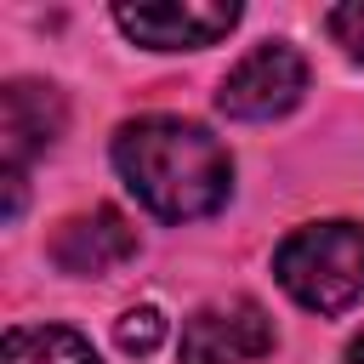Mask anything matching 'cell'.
Segmentation results:
<instances>
[{
	"instance_id": "1",
	"label": "cell",
	"mask_w": 364,
	"mask_h": 364,
	"mask_svg": "<svg viewBox=\"0 0 364 364\" xmlns=\"http://www.w3.org/2000/svg\"><path fill=\"white\" fill-rule=\"evenodd\" d=\"M114 165L125 176V188L165 222H193L228 205L233 193V159L228 148L176 114H148L119 125L114 136Z\"/></svg>"
},
{
	"instance_id": "2",
	"label": "cell",
	"mask_w": 364,
	"mask_h": 364,
	"mask_svg": "<svg viewBox=\"0 0 364 364\" xmlns=\"http://www.w3.org/2000/svg\"><path fill=\"white\" fill-rule=\"evenodd\" d=\"M273 273L290 301L307 313H347L364 296V228L358 222H313L296 228L273 250Z\"/></svg>"
},
{
	"instance_id": "3",
	"label": "cell",
	"mask_w": 364,
	"mask_h": 364,
	"mask_svg": "<svg viewBox=\"0 0 364 364\" xmlns=\"http://www.w3.org/2000/svg\"><path fill=\"white\" fill-rule=\"evenodd\" d=\"M307 91V57L284 40H262L250 57H239L216 91V108L228 119H279Z\"/></svg>"
},
{
	"instance_id": "4",
	"label": "cell",
	"mask_w": 364,
	"mask_h": 364,
	"mask_svg": "<svg viewBox=\"0 0 364 364\" xmlns=\"http://www.w3.org/2000/svg\"><path fill=\"white\" fill-rule=\"evenodd\" d=\"M176 353H182V364H250V358L273 353V318L250 296L210 301L182 324Z\"/></svg>"
},
{
	"instance_id": "5",
	"label": "cell",
	"mask_w": 364,
	"mask_h": 364,
	"mask_svg": "<svg viewBox=\"0 0 364 364\" xmlns=\"http://www.w3.org/2000/svg\"><path fill=\"white\" fill-rule=\"evenodd\" d=\"M114 23L148 46V51H199V46H216L233 23H239V6L228 0H142V6H114Z\"/></svg>"
},
{
	"instance_id": "6",
	"label": "cell",
	"mask_w": 364,
	"mask_h": 364,
	"mask_svg": "<svg viewBox=\"0 0 364 364\" xmlns=\"http://www.w3.org/2000/svg\"><path fill=\"white\" fill-rule=\"evenodd\" d=\"M63 97L57 85H40V80H11L0 91V148H6V171H23L34 154H46L57 136H63Z\"/></svg>"
},
{
	"instance_id": "7",
	"label": "cell",
	"mask_w": 364,
	"mask_h": 364,
	"mask_svg": "<svg viewBox=\"0 0 364 364\" xmlns=\"http://www.w3.org/2000/svg\"><path fill=\"white\" fill-rule=\"evenodd\" d=\"M131 256H136V228H131L114 205H97V210H85V216H68V222L57 228V239H51V262H57L63 273H80V279L108 273V267H119V262H131Z\"/></svg>"
},
{
	"instance_id": "8",
	"label": "cell",
	"mask_w": 364,
	"mask_h": 364,
	"mask_svg": "<svg viewBox=\"0 0 364 364\" xmlns=\"http://www.w3.org/2000/svg\"><path fill=\"white\" fill-rule=\"evenodd\" d=\"M0 364H97V353L68 324H11Z\"/></svg>"
},
{
	"instance_id": "9",
	"label": "cell",
	"mask_w": 364,
	"mask_h": 364,
	"mask_svg": "<svg viewBox=\"0 0 364 364\" xmlns=\"http://www.w3.org/2000/svg\"><path fill=\"white\" fill-rule=\"evenodd\" d=\"M114 341H119V353H131V358L159 353V347H165V313H159V307H131V313L114 324Z\"/></svg>"
},
{
	"instance_id": "10",
	"label": "cell",
	"mask_w": 364,
	"mask_h": 364,
	"mask_svg": "<svg viewBox=\"0 0 364 364\" xmlns=\"http://www.w3.org/2000/svg\"><path fill=\"white\" fill-rule=\"evenodd\" d=\"M324 28L336 34V46H341L347 57L364 63V0H353V6H330V11H324Z\"/></svg>"
},
{
	"instance_id": "11",
	"label": "cell",
	"mask_w": 364,
	"mask_h": 364,
	"mask_svg": "<svg viewBox=\"0 0 364 364\" xmlns=\"http://www.w3.org/2000/svg\"><path fill=\"white\" fill-rule=\"evenodd\" d=\"M347 364H364V330H358V336L347 341Z\"/></svg>"
}]
</instances>
